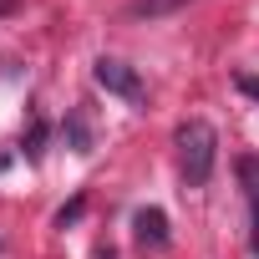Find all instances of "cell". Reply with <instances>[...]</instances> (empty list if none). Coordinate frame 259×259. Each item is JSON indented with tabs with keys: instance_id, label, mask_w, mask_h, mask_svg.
<instances>
[{
	"instance_id": "8992f818",
	"label": "cell",
	"mask_w": 259,
	"mask_h": 259,
	"mask_svg": "<svg viewBox=\"0 0 259 259\" xmlns=\"http://www.w3.org/2000/svg\"><path fill=\"white\" fill-rule=\"evenodd\" d=\"M249 198H254V239H259V188H249Z\"/></svg>"
},
{
	"instance_id": "3957f363",
	"label": "cell",
	"mask_w": 259,
	"mask_h": 259,
	"mask_svg": "<svg viewBox=\"0 0 259 259\" xmlns=\"http://www.w3.org/2000/svg\"><path fill=\"white\" fill-rule=\"evenodd\" d=\"M133 229H138V239H143V244H153V249H163V244H168V219H163L158 208H138Z\"/></svg>"
},
{
	"instance_id": "5b68a950",
	"label": "cell",
	"mask_w": 259,
	"mask_h": 259,
	"mask_svg": "<svg viewBox=\"0 0 259 259\" xmlns=\"http://www.w3.org/2000/svg\"><path fill=\"white\" fill-rule=\"evenodd\" d=\"M239 92H249V97H259V76H239Z\"/></svg>"
},
{
	"instance_id": "6da1fadb",
	"label": "cell",
	"mask_w": 259,
	"mask_h": 259,
	"mask_svg": "<svg viewBox=\"0 0 259 259\" xmlns=\"http://www.w3.org/2000/svg\"><path fill=\"white\" fill-rule=\"evenodd\" d=\"M178 153H183V178H188V188H203V183L213 178V163H219V133H213L203 117H193V122L178 127Z\"/></svg>"
},
{
	"instance_id": "277c9868",
	"label": "cell",
	"mask_w": 259,
	"mask_h": 259,
	"mask_svg": "<svg viewBox=\"0 0 259 259\" xmlns=\"http://www.w3.org/2000/svg\"><path fill=\"white\" fill-rule=\"evenodd\" d=\"M173 6H183V0H133L127 16H133V21H153V16H168Z\"/></svg>"
},
{
	"instance_id": "7a4b0ae2",
	"label": "cell",
	"mask_w": 259,
	"mask_h": 259,
	"mask_svg": "<svg viewBox=\"0 0 259 259\" xmlns=\"http://www.w3.org/2000/svg\"><path fill=\"white\" fill-rule=\"evenodd\" d=\"M97 87H107L112 97H127V102H143V76L127 61H117V56H102L97 61Z\"/></svg>"
}]
</instances>
